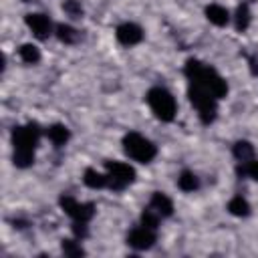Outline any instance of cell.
Instances as JSON below:
<instances>
[{
    "label": "cell",
    "mask_w": 258,
    "mask_h": 258,
    "mask_svg": "<svg viewBox=\"0 0 258 258\" xmlns=\"http://www.w3.org/2000/svg\"><path fill=\"white\" fill-rule=\"evenodd\" d=\"M38 139H40V125L34 121L12 129V145H14L12 163L16 167L24 169L34 163V149L38 145Z\"/></svg>",
    "instance_id": "6da1fadb"
},
{
    "label": "cell",
    "mask_w": 258,
    "mask_h": 258,
    "mask_svg": "<svg viewBox=\"0 0 258 258\" xmlns=\"http://www.w3.org/2000/svg\"><path fill=\"white\" fill-rule=\"evenodd\" d=\"M183 73H185L189 85L204 89L206 93H210V95L216 97V99L226 97L228 85H226V81H224L212 67L200 62L198 58H187V62H185V67H183Z\"/></svg>",
    "instance_id": "7a4b0ae2"
},
{
    "label": "cell",
    "mask_w": 258,
    "mask_h": 258,
    "mask_svg": "<svg viewBox=\"0 0 258 258\" xmlns=\"http://www.w3.org/2000/svg\"><path fill=\"white\" fill-rule=\"evenodd\" d=\"M145 99H147L149 109L153 111V115L159 121H165V123L173 121V117L177 113V105H175L173 95L167 89H163V87H151L147 91V97Z\"/></svg>",
    "instance_id": "3957f363"
},
{
    "label": "cell",
    "mask_w": 258,
    "mask_h": 258,
    "mask_svg": "<svg viewBox=\"0 0 258 258\" xmlns=\"http://www.w3.org/2000/svg\"><path fill=\"white\" fill-rule=\"evenodd\" d=\"M123 149L133 161H139V163H149L157 155V147L147 137H143L135 131H131L123 137Z\"/></svg>",
    "instance_id": "277c9868"
},
{
    "label": "cell",
    "mask_w": 258,
    "mask_h": 258,
    "mask_svg": "<svg viewBox=\"0 0 258 258\" xmlns=\"http://www.w3.org/2000/svg\"><path fill=\"white\" fill-rule=\"evenodd\" d=\"M187 97H189L191 105L196 107V111H198V115H200V121L206 123V125H210V123L216 119V115H218V103H216L218 99L212 97L210 93H206L204 89L194 87V85H189Z\"/></svg>",
    "instance_id": "5b68a950"
},
{
    "label": "cell",
    "mask_w": 258,
    "mask_h": 258,
    "mask_svg": "<svg viewBox=\"0 0 258 258\" xmlns=\"http://www.w3.org/2000/svg\"><path fill=\"white\" fill-rule=\"evenodd\" d=\"M105 169L109 175V187L111 189H125L129 183L135 181V169L129 163L123 161H105Z\"/></svg>",
    "instance_id": "8992f818"
},
{
    "label": "cell",
    "mask_w": 258,
    "mask_h": 258,
    "mask_svg": "<svg viewBox=\"0 0 258 258\" xmlns=\"http://www.w3.org/2000/svg\"><path fill=\"white\" fill-rule=\"evenodd\" d=\"M58 204H60L62 212L67 216H71L75 222H89L95 216V204H91V202L81 204L73 196H60Z\"/></svg>",
    "instance_id": "52a82bcc"
},
{
    "label": "cell",
    "mask_w": 258,
    "mask_h": 258,
    "mask_svg": "<svg viewBox=\"0 0 258 258\" xmlns=\"http://www.w3.org/2000/svg\"><path fill=\"white\" fill-rule=\"evenodd\" d=\"M127 244L135 250H149L155 244V230L141 224L127 234Z\"/></svg>",
    "instance_id": "ba28073f"
},
{
    "label": "cell",
    "mask_w": 258,
    "mask_h": 258,
    "mask_svg": "<svg viewBox=\"0 0 258 258\" xmlns=\"http://www.w3.org/2000/svg\"><path fill=\"white\" fill-rule=\"evenodd\" d=\"M26 26L32 30V34L40 40L48 38L50 32H52V22L46 14H40V12H34V14H26Z\"/></svg>",
    "instance_id": "9c48e42d"
},
{
    "label": "cell",
    "mask_w": 258,
    "mask_h": 258,
    "mask_svg": "<svg viewBox=\"0 0 258 258\" xmlns=\"http://www.w3.org/2000/svg\"><path fill=\"white\" fill-rule=\"evenodd\" d=\"M115 36H117V40H119L121 44H125V46H135V44H139V42L143 40V30H141V26H137V24H133V22H123V24L117 26Z\"/></svg>",
    "instance_id": "30bf717a"
},
{
    "label": "cell",
    "mask_w": 258,
    "mask_h": 258,
    "mask_svg": "<svg viewBox=\"0 0 258 258\" xmlns=\"http://www.w3.org/2000/svg\"><path fill=\"white\" fill-rule=\"evenodd\" d=\"M149 206H151L161 218H169V216L173 214V204H171V200H169L163 191H153V196H151V200H149Z\"/></svg>",
    "instance_id": "8fae6325"
},
{
    "label": "cell",
    "mask_w": 258,
    "mask_h": 258,
    "mask_svg": "<svg viewBox=\"0 0 258 258\" xmlns=\"http://www.w3.org/2000/svg\"><path fill=\"white\" fill-rule=\"evenodd\" d=\"M46 137L50 139V143H52L54 147H62V145L69 141L71 131H69V127H67V125L54 123V125H50V127L46 129Z\"/></svg>",
    "instance_id": "7c38bea8"
},
{
    "label": "cell",
    "mask_w": 258,
    "mask_h": 258,
    "mask_svg": "<svg viewBox=\"0 0 258 258\" xmlns=\"http://www.w3.org/2000/svg\"><path fill=\"white\" fill-rule=\"evenodd\" d=\"M83 181H85V185H87V187H91V189L109 187V175H107V173H99V171H97V169H93V167L85 169Z\"/></svg>",
    "instance_id": "4fadbf2b"
},
{
    "label": "cell",
    "mask_w": 258,
    "mask_h": 258,
    "mask_svg": "<svg viewBox=\"0 0 258 258\" xmlns=\"http://www.w3.org/2000/svg\"><path fill=\"white\" fill-rule=\"evenodd\" d=\"M206 18H208L212 24H216V26H226V24L230 22L228 10H226L224 6H220V4H210V6L206 8Z\"/></svg>",
    "instance_id": "5bb4252c"
},
{
    "label": "cell",
    "mask_w": 258,
    "mask_h": 258,
    "mask_svg": "<svg viewBox=\"0 0 258 258\" xmlns=\"http://www.w3.org/2000/svg\"><path fill=\"white\" fill-rule=\"evenodd\" d=\"M177 187H179L181 191H196V189L200 187V177H198L194 171L183 169V171L179 173V177H177Z\"/></svg>",
    "instance_id": "9a60e30c"
},
{
    "label": "cell",
    "mask_w": 258,
    "mask_h": 258,
    "mask_svg": "<svg viewBox=\"0 0 258 258\" xmlns=\"http://www.w3.org/2000/svg\"><path fill=\"white\" fill-rule=\"evenodd\" d=\"M232 153L238 159V163H246V161L254 159V147L248 141H236L232 147Z\"/></svg>",
    "instance_id": "2e32d148"
},
{
    "label": "cell",
    "mask_w": 258,
    "mask_h": 258,
    "mask_svg": "<svg viewBox=\"0 0 258 258\" xmlns=\"http://www.w3.org/2000/svg\"><path fill=\"white\" fill-rule=\"evenodd\" d=\"M228 212L232 216H238V218H246L250 214V204L242 198V196H234L230 202H228Z\"/></svg>",
    "instance_id": "e0dca14e"
},
{
    "label": "cell",
    "mask_w": 258,
    "mask_h": 258,
    "mask_svg": "<svg viewBox=\"0 0 258 258\" xmlns=\"http://www.w3.org/2000/svg\"><path fill=\"white\" fill-rule=\"evenodd\" d=\"M56 36H58V40L64 42V44H75L81 34H79L77 28H73V26H69V24H58V26H56Z\"/></svg>",
    "instance_id": "ac0fdd59"
},
{
    "label": "cell",
    "mask_w": 258,
    "mask_h": 258,
    "mask_svg": "<svg viewBox=\"0 0 258 258\" xmlns=\"http://www.w3.org/2000/svg\"><path fill=\"white\" fill-rule=\"evenodd\" d=\"M20 58L26 62V64H36L40 60V50L34 46V44H22L20 50H18Z\"/></svg>",
    "instance_id": "d6986e66"
},
{
    "label": "cell",
    "mask_w": 258,
    "mask_h": 258,
    "mask_svg": "<svg viewBox=\"0 0 258 258\" xmlns=\"http://www.w3.org/2000/svg\"><path fill=\"white\" fill-rule=\"evenodd\" d=\"M234 20H236V28H238L240 32H244V30L250 26V10H248V4H240V6L236 8Z\"/></svg>",
    "instance_id": "ffe728a7"
},
{
    "label": "cell",
    "mask_w": 258,
    "mask_h": 258,
    "mask_svg": "<svg viewBox=\"0 0 258 258\" xmlns=\"http://www.w3.org/2000/svg\"><path fill=\"white\" fill-rule=\"evenodd\" d=\"M159 214L151 208V206H147L145 210H143V214H141V224L143 226H147V228H151V230H157V226H159Z\"/></svg>",
    "instance_id": "44dd1931"
},
{
    "label": "cell",
    "mask_w": 258,
    "mask_h": 258,
    "mask_svg": "<svg viewBox=\"0 0 258 258\" xmlns=\"http://www.w3.org/2000/svg\"><path fill=\"white\" fill-rule=\"evenodd\" d=\"M60 248H62L64 256H71V258H79V256H85V250H83V246H81L77 240H62Z\"/></svg>",
    "instance_id": "7402d4cb"
},
{
    "label": "cell",
    "mask_w": 258,
    "mask_h": 258,
    "mask_svg": "<svg viewBox=\"0 0 258 258\" xmlns=\"http://www.w3.org/2000/svg\"><path fill=\"white\" fill-rule=\"evenodd\" d=\"M236 173L238 175H248V177L258 181V159H252V161H246V163H238Z\"/></svg>",
    "instance_id": "603a6c76"
},
{
    "label": "cell",
    "mask_w": 258,
    "mask_h": 258,
    "mask_svg": "<svg viewBox=\"0 0 258 258\" xmlns=\"http://www.w3.org/2000/svg\"><path fill=\"white\" fill-rule=\"evenodd\" d=\"M62 10L71 16V18H81L83 16V6L79 0H64L62 2Z\"/></svg>",
    "instance_id": "cb8c5ba5"
},
{
    "label": "cell",
    "mask_w": 258,
    "mask_h": 258,
    "mask_svg": "<svg viewBox=\"0 0 258 258\" xmlns=\"http://www.w3.org/2000/svg\"><path fill=\"white\" fill-rule=\"evenodd\" d=\"M73 234H75L79 240L87 238V236H89V228H87V222H75V224H73Z\"/></svg>",
    "instance_id": "d4e9b609"
},
{
    "label": "cell",
    "mask_w": 258,
    "mask_h": 258,
    "mask_svg": "<svg viewBox=\"0 0 258 258\" xmlns=\"http://www.w3.org/2000/svg\"><path fill=\"white\" fill-rule=\"evenodd\" d=\"M248 62H250V73H252L254 77H258V56H256V54H254V56H250V60H248Z\"/></svg>",
    "instance_id": "484cf974"
}]
</instances>
